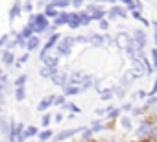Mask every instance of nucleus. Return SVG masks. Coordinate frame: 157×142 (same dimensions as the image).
I'll return each mask as SVG.
<instances>
[{"instance_id":"f257e3e1","label":"nucleus","mask_w":157,"mask_h":142,"mask_svg":"<svg viewBox=\"0 0 157 142\" xmlns=\"http://www.w3.org/2000/svg\"><path fill=\"white\" fill-rule=\"evenodd\" d=\"M48 21H50V19H48L44 13L30 15V19H28V26H32V28H33L35 35H41V33H44V32L48 30V26H50V22H48Z\"/></svg>"},{"instance_id":"f03ea898","label":"nucleus","mask_w":157,"mask_h":142,"mask_svg":"<svg viewBox=\"0 0 157 142\" xmlns=\"http://www.w3.org/2000/svg\"><path fill=\"white\" fill-rule=\"evenodd\" d=\"M83 11H85V13H87V15H89V17H91L93 21H98V22H100L102 19H105V15H107V11H105V9H104L102 6H98V4H94V2H91V4H87Z\"/></svg>"},{"instance_id":"7ed1b4c3","label":"nucleus","mask_w":157,"mask_h":142,"mask_svg":"<svg viewBox=\"0 0 157 142\" xmlns=\"http://www.w3.org/2000/svg\"><path fill=\"white\" fill-rule=\"evenodd\" d=\"M74 43H76V39H74V37H63V39L57 43V46H56L57 55H61V57L70 55V48H72V44H74Z\"/></svg>"},{"instance_id":"20e7f679","label":"nucleus","mask_w":157,"mask_h":142,"mask_svg":"<svg viewBox=\"0 0 157 142\" xmlns=\"http://www.w3.org/2000/svg\"><path fill=\"white\" fill-rule=\"evenodd\" d=\"M105 17H107V21H115V19H118V17H120V19H126V17H128V9H126V8H120V6H113V8L107 11Z\"/></svg>"},{"instance_id":"39448f33","label":"nucleus","mask_w":157,"mask_h":142,"mask_svg":"<svg viewBox=\"0 0 157 142\" xmlns=\"http://www.w3.org/2000/svg\"><path fill=\"white\" fill-rule=\"evenodd\" d=\"M50 80H52V83L57 85V87H65V85H68V83H67V81H68V76H67V72H63V70H57V72H56Z\"/></svg>"},{"instance_id":"423d86ee","label":"nucleus","mask_w":157,"mask_h":142,"mask_svg":"<svg viewBox=\"0 0 157 142\" xmlns=\"http://www.w3.org/2000/svg\"><path fill=\"white\" fill-rule=\"evenodd\" d=\"M151 131H153V125L150 122H142L140 127L137 129V136L139 138H150L151 136Z\"/></svg>"},{"instance_id":"0eeeda50","label":"nucleus","mask_w":157,"mask_h":142,"mask_svg":"<svg viewBox=\"0 0 157 142\" xmlns=\"http://www.w3.org/2000/svg\"><path fill=\"white\" fill-rule=\"evenodd\" d=\"M133 43L137 44L139 50H142L144 44H146V33H144L142 30H135V32H133Z\"/></svg>"},{"instance_id":"6e6552de","label":"nucleus","mask_w":157,"mask_h":142,"mask_svg":"<svg viewBox=\"0 0 157 142\" xmlns=\"http://www.w3.org/2000/svg\"><path fill=\"white\" fill-rule=\"evenodd\" d=\"M68 28H72V30H78L82 26V19H80V13H76V11H72V13H68Z\"/></svg>"},{"instance_id":"1a4fd4ad","label":"nucleus","mask_w":157,"mask_h":142,"mask_svg":"<svg viewBox=\"0 0 157 142\" xmlns=\"http://www.w3.org/2000/svg\"><path fill=\"white\" fill-rule=\"evenodd\" d=\"M83 78H85V74H83V72H72V74L68 76V85L82 87V83H83Z\"/></svg>"},{"instance_id":"9d476101","label":"nucleus","mask_w":157,"mask_h":142,"mask_svg":"<svg viewBox=\"0 0 157 142\" xmlns=\"http://www.w3.org/2000/svg\"><path fill=\"white\" fill-rule=\"evenodd\" d=\"M41 46V37L39 35H33V37H30L28 41H26V50L28 52H33V50H37Z\"/></svg>"},{"instance_id":"9b49d317","label":"nucleus","mask_w":157,"mask_h":142,"mask_svg":"<svg viewBox=\"0 0 157 142\" xmlns=\"http://www.w3.org/2000/svg\"><path fill=\"white\" fill-rule=\"evenodd\" d=\"M78 131H82V129H65V131H61L59 135H56V142H61V140H67V138H70V136H74Z\"/></svg>"},{"instance_id":"f8f14e48","label":"nucleus","mask_w":157,"mask_h":142,"mask_svg":"<svg viewBox=\"0 0 157 142\" xmlns=\"http://www.w3.org/2000/svg\"><path fill=\"white\" fill-rule=\"evenodd\" d=\"M21 13H22V4H21L19 0H17V2L13 4V8L10 9V21H15V19H17Z\"/></svg>"},{"instance_id":"ddd939ff","label":"nucleus","mask_w":157,"mask_h":142,"mask_svg":"<svg viewBox=\"0 0 157 142\" xmlns=\"http://www.w3.org/2000/svg\"><path fill=\"white\" fill-rule=\"evenodd\" d=\"M43 13H44V15H46L48 19H56V17L59 15V11H57V8H56L54 4H50V2H48V4L44 6V11H43Z\"/></svg>"},{"instance_id":"4468645a","label":"nucleus","mask_w":157,"mask_h":142,"mask_svg":"<svg viewBox=\"0 0 157 142\" xmlns=\"http://www.w3.org/2000/svg\"><path fill=\"white\" fill-rule=\"evenodd\" d=\"M68 22V11H61L56 19H54V26L57 28V26H63V24H67Z\"/></svg>"},{"instance_id":"2eb2a0df","label":"nucleus","mask_w":157,"mask_h":142,"mask_svg":"<svg viewBox=\"0 0 157 142\" xmlns=\"http://www.w3.org/2000/svg\"><path fill=\"white\" fill-rule=\"evenodd\" d=\"M54 98H56V94H54V96H48V98H44V100H41L39 105H37V111H46L50 105H54Z\"/></svg>"},{"instance_id":"dca6fc26","label":"nucleus","mask_w":157,"mask_h":142,"mask_svg":"<svg viewBox=\"0 0 157 142\" xmlns=\"http://www.w3.org/2000/svg\"><path fill=\"white\" fill-rule=\"evenodd\" d=\"M89 37H91V44H93V46H102V44L105 43V35L93 33V35H89Z\"/></svg>"},{"instance_id":"f3484780","label":"nucleus","mask_w":157,"mask_h":142,"mask_svg":"<svg viewBox=\"0 0 157 142\" xmlns=\"http://www.w3.org/2000/svg\"><path fill=\"white\" fill-rule=\"evenodd\" d=\"M13 61H15V55H13V52H11V50H4V52H2V63H4L6 66H10Z\"/></svg>"},{"instance_id":"a211bd4d","label":"nucleus","mask_w":157,"mask_h":142,"mask_svg":"<svg viewBox=\"0 0 157 142\" xmlns=\"http://www.w3.org/2000/svg\"><path fill=\"white\" fill-rule=\"evenodd\" d=\"M94 83H96V78H93V76H85L83 78V83H82V91H89L91 87H94Z\"/></svg>"},{"instance_id":"6ab92c4d","label":"nucleus","mask_w":157,"mask_h":142,"mask_svg":"<svg viewBox=\"0 0 157 142\" xmlns=\"http://www.w3.org/2000/svg\"><path fill=\"white\" fill-rule=\"evenodd\" d=\"M56 72H57V68H56V66H46V65H44V66L41 68V72H39V74H41L43 78H52Z\"/></svg>"},{"instance_id":"aec40b11","label":"nucleus","mask_w":157,"mask_h":142,"mask_svg":"<svg viewBox=\"0 0 157 142\" xmlns=\"http://www.w3.org/2000/svg\"><path fill=\"white\" fill-rule=\"evenodd\" d=\"M19 35H21L22 39H26V41H28L30 37H33V35H35V32H33V28H32V26H28V24H26V26L19 32Z\"/></svg>"},{"instance_id":"412c9836","label":"nucleus","mask_w":157,"mask_h":142,"mask_svg":"<svg viewBox=\"0 0 157 142\" xmlns=\"http://www.w3.org/2000/svg\"><path fill=\"white\" fill-rule=\"evenodd\" d=\"M129 43H131V37H128L126 33H120V35L117 37V44H118V46H122V48H126Z\"/></svg>"},{"instance_id":"4be33fe9","label":"nucleus","mask_w":157,"mask_h":142,"mask_svg":"<svg viewBox=\"0 0 157 142\" xmlns=\"http://www.w3.org/2000/svg\"><path fill=\"white\" fill-rule=\"evenodd\" d=\"M63 91H65V96H74V94H78V92H82L80 87H74V85H65Z\"/></svg>"},{"instance_id":"5701e85b","label":"nucleus","mask_w":157,"mask_h":142,"mask_svg":"<svg viewBox=\"0 0 157 142\" xmlns=\"http://www.w3.org/2000/svg\"><path fill=\"white\" fill-rule=\"evenodd\" d=\"M43 63H44L46 66H56V68H57V63H59V61H57L56 55H46V57L43 59Z\"/></svg>"},{"instance_id":"b1692460","label":"nucleus","mask_w":157,"mask_h":142,"mask_svg":"<svg viewBox=\"0 0 157 142\" xmlns=\"http://www.w3.org/2000/svg\"><path fill=\"white\" fill-rule=\"evenodd\" d=\"M24 98H26V89L24 87H17L15 89V100L17 102H22Z\"/></svg>"},{"instance_id":"393cba45","label":"nucleus","mask_w":157,"mask_h":142,"mask_svg":"<svg viewBox=\"0 0 157 142\" xmlns=\"http://www.w3.org/2000/svg\"><path fill=\"white\" fill-rule=\"evenodd\" d=\"M67 111H72V114H78V113H82L80 111V107H78L76 103H72V102H65V105H63Z\"/></svg>"},{"instance_id":"a878e982","label":"nucleus","mask_w":157,"mask_h":142,"mask_svg":"<svg viewBox=\"0 0 157 142\" xmlns=\"http://www.w3.org/2000/svg\"><path fill=\"white\" fill-rule=\"evenodd\" d=\"M78 13H80V19H82V26H87V24L93 22V19H91L85 11H78Z\"/></svg>"},{"instance_id":"bb28decb","label":"nucleus","mask_w":157,"mask_h":142,"mask_svg":"<svg viewBox=\"0 0 157 142\" xmlns=\"http://www.w3.org/2000/svg\"><path fill=\"white\" fill-rule=\"evenodd\" d=\"M89 129H91L93 133H98V131H102V129H104V124H102L100 120H94V122L91 124V127H89Z\"/></svg>"},{"instance_id":"cd10ccee","label":"nucleus","mask_w":157,"mask_h":142,"mask_svg":"<svg viewBox=\"0 0 157 142\" xmlns=\"http://www.w3.org/2000/svg\"><path fill=\"white\" fill-rule=\"evenodd\" d=\"M37 131H39V129H37L35 125H30V127H26V129H24V136H26V138H30V136L37 135Z\"/></svg>"},{"instance_id":"c85d7f7f","label":"nucleus","mask_w":157,"mask_h":142,"mask_svg":"<svg viewBox=\"0 0 157 142\" xmlns=\"http://www.w3.org/2000/svg\"><path fill=\"white\" fill-rule=\"evenodd\" d=\"M52 136H54V133H52L50 129H44V131L39 133V140H41V142H43V140H48V138H52Z\"/></svg>"},{"instance_id":"c756f323","label":"nucleus","mask_w":157,"mask_h":142,"mask_svg":"<svg viewBox=\"0 0 157 142\" xmlns=\"http://www.w3.org/2000/svg\"><path fill=\"white\" fill-rule=\"evenodd\" d=\"M26 81H28V76H26V74H22V76H19V78H17L15 87H24V85H26Z\"/></svg>"},{"instance_id":"7c9ffc66","label":"nucleus","mask_w":157,"mask_h":142,"mask_svg":"<svg viewBox=\"0 0 157 142\" xmlns=\"http://www.w3.org/2000/svg\"><path fill=\"white\" fill-rule=\"evenodd\" d=\"M118 113H120V109H118V107H109V109H107V116H109L111 120H113V118H117V116H118Z\"/></svg>"},{"instance_id":"2f4dec72","label":"nucleus","mask_w":157,"mask_h":142,"mask_svg":"<svg viewBox=\"0 0 157 142\" xmlns=\"http://www.w3.org/2000/svg\"><path fill=\"white\" fill-rule=\"evenodd\" d=\"M120 124H122V127H124V129H128V131L131 129V118L122 116V118H120Z\"/></svg>"},{"instance_id":"473e14b6","label":"nucleus","mask_w":157,"mask_h":142,"mask_svg":"<svg viewBox=\"0 0 157 142\" xmlns=\"http://www.w3.org/2000/svg\"><path fill=\"white\" fill-rule=\"evenodd\" d=\"M122 2L126 4V9H129V11H135V9H137V6H135V0H122Z\"/></svg>"},{"instance_id":"72a5a7b5","label":"nucleus","mask_w":157,"mask_h":142,"mask_svg":"<svg viewBox=\"0 0 157 142\" xmlns=\"http://www.w3.org/2000/svg\"><path fill=\"white\" fill-rule=\"evenodd\" d=\"M56 8H68L70 6V0H57V2H54Z\"/></svg>"},{"instance_id":"f704fd0d","label":"nucleus","mask_w":157,"mask_h":142,"mask_svg":"<svg viewBox=\"0 0 157 142\" xmlns=\"http://www.w3.org/2000/svg\"><path fill=\"white\" fill-rule=\"evenodd\" d=\"M50 122H52V116L46 113V114H43V120H41V124H43V127H48L50 125Z\"/></svg>"},{"instance_id":"c9c22d12","label":"nucleus","mask_w":157,"mask_h":142,"mask_svg":"<svg viewBox=\"0 0 157 142\" xmlns=\"http://www.w3.org/2000/svg\"><path fill=\"white\" fill-rule=\"evenodd\" d=\"M100 98H102V100H111V98H113V89H107V91H104Z\"/></svg>"},{"instance_id":"e433bc0d","label":"nucleus","mask_w":157,"mask_h":142,"mask_svg":"<svg viewBox=\"0 0 157 142\" xmlns=\"http://www.w3.org/2000/svg\"><path fill=\"white\" fill-rule=\"evenodd\" d=\"M54 105H65V96H63V94L56 96V98H54Z\"/></svg>"},{"instance_id":"4c0bfd02","label":"nucleus","mask_w":157,"mask_h":142,"mask_svg":"<svg viewBox=\"0 0 157 142\" xmlns=\"http://www.w3.org/2000/svg\"><path fill=\"white\" fill-rule=\"evenodd\" d=\"M82 135H83V140H91V136H93V131L91 129H82Z\"/></svg>"},{"instance_id":"58836bf2","label":"nucleus","mask_w":157,"mask_h":142,"mask_svg":"<svg viewBox=\"0 0 157 142\" xmlns=\"http://www.w3.org/2000/svg\"><path fill=\"white\" fill-rule=\"evenodd\" d=\"M107 28H109V21H107V19H102V21H100V30L105 32Z\"/></svg>"},{"instance_id":"ea45409f","label":"nucleus","mask_w":157,"mask_h":142,"mask_svg":"<svg viewBox=\"0 0 157 142\" xmlns=\"http://www.w3.org/2000/svg\"><path fill=\"white\" fill-rule=\"evenodd\" d=\"M8 43H10V35H2V37H0V48L6 46Z\"/></svg>"},{"instance_id":"a19ab883","label":"nucleus","mask_w":157,"mask_h":142,"mask_svg":"<svg viewBox=\"0 0 157 142\" xmlns=\"http://www.w3.org/2000/svg\"><path fill=\"white\" fill-rule=\"evenodd\" d=\"M83 2H85V0H70V4H72L74 8H82Z\"/></svg>"},{"instance_id":"79ce46f5","label":"nucleus","mask_w":157,"mask_h":142,"mask_svg":"<svg viewBox=\"0 0 157 142\" xmlns=\"http://www.w3.org/2000/svg\"><path fill=\"white\" fill-rule=\"evenodd\" d=\"M32 9H33V6H32V2H24V4H22V11H28V13H30Z\"/></svg>"},{"instance_id":"37998d69","label":"nucleus","mask_w":157,"mask_h":142,"mask_svg":"<svg viewBox=\"0 0 157 142\" xmlns=\"http://www.w3.org/2000/svg\"><path fill=\"white\" fill-rule=\"evenodd\" d=\"M28 59H30V54H22V55L17 59V63H21V65H22V63H26Z\"/></svg>"},{"instance_id":"c03bdc74","label":"nucleus","mask_w":157,"mask_h":142,"mask_svg":"<svg viewBox=\"0 0 157 142\" xmlns=\"http://www.w3.org/2000/svg\"><path fill=\"white\" fill-rule=\"evenodd\" d=\"M137 98L144 100V98H148V92H146V91H139V92H137Z\"/></svg>"},{"instance_id":"a18cd8bd","label":"nucleus","mask_w":157,"mask_h":142,"mask_svg":"<svg viewBox=\"0 0 157 142\" xmlns=\"http://www.w3.org/2000/svg\"><path fill=\"white\" fill-rule=\"evenodd\" d=\"M131 15H133V19H137V21H140V19H142L140 11H137V9H135V11H131Z\"/></svg>"},{"instance_id":"49530a36","label":"nucleus","mask_w":157,"mask_h":142,"mask_svg":"<svg viewBox=\"0 0 157 142\" xmlns=\"http://www.w3.org/2000/svg\"><path fill=\"white\" fill-rule=\"evenodd\" d=\"M94 113H96V116H104V114H107V109H96Z\"/></svg>"},{"instance_id":"de8ad7c7","label":"nucleus","mask_w":157,"mask_h":142,"mask_svg":"<svg viewBox=\"0 0 157 142\" xmlns=\"http://www.w3.org/2000/svg\"><path fill=\"white\" fill-rule=\"evenodd\" d=\"M153 103H157V96H155V94H153V96H151V98L148 100V103H146V105L150 107V105H153Z\"/></svg>"},{"instance_id":"09e8293b","label":"nucleus","mask_w":157,"mask_h":142,"mask_svg":"<svg viewBox=\"0 0 157 142\" xmlns=\"http://www.w3.org/2000/svg\"><path fill=\"white\" fill-rule=\"evenodd\" d=\"M151 24H153V32H155V37H153V39H155V48H157V21L151 22Z\"/></svg>"},{"instance_id":"8fccbe9b","label":"nucleus","mask_w":157,"mask_h":142,"mask_svg":"<svg viewBox=\"0 0 157 142\" xmlns=\"http://www.w3.org/2000/svg\"><path fill=\"white\" fill-rule=\"evenodd\" d=\"M131 109H133V105H131V103H126V105H124L120 111H131Z\"/></svg>"},{"instance_id":"3c124183","label":"nucleus","mask_w":157,"mask_h":142,"mask_svg":"<svg viewBox=\"0 0 157 142\" xmlns=\"http://www.w3.org/2000/svg\"><path fill=\"white\" fill-rule=\"evenodd\" d=\"M54 120H56V122H61V120H63V114H61V113H57V114L54 116Z\"/></svg>"},{"instance_id":"603ef678","label":"nucleus","mask_w":157,"mask_h":142,"mask_svg":"<svg viewBox=\"0 0 157 142\" xmlns=\"http://www.w3.org/2000/svg\"><path fill=\"white\" fill-rule=\"evenodd\" d=\"M140 22H142V24H144V26H150V22H148V21H146V19H144V17H142V19H140Z\"/></svg>"},{"instance_id":"864d4df0","label":"nucleus","mask_w":157,"mask_h":142,"mask_svg":"<svg viewBox=\"0 0 157 142\" xmlns=\"http://www.w3.org/2000/svg\"><path fill=\"white\" fill-rule=\"evenodd\" d=\"M4 76V72H2V66H0V78H2Z\"/></svg>"},{"instance_id":"5fc2aeb1","label":"nucleus","mask_w":157,"mask_h":142,"mask_svg":"<svg viewBox=\"0 0 157 142\" xmlns=\"http://www.w3.org/2000/svg\"><path fill=\"white\" fill-rule=\"evenodd\" d=\"M48 2H50V4H54V2H57V0H48Z\"/></svg>"},{"instance_id":"6e6d98bb","label":"nucleus","mask_w":157,"mask_h":142,"mask_svg":"<svg viewBox=\"0 0 157 142\" xmlns=\"http://www.w3.org/2000/svg\"><path fill=\"white\" fill-rule=\"evenodd\" d=\"M109 2H113V4H115V2H118V0H109Z\"/></svg>"},{"instance_id":"4d7b16f0","label":"nucleus","mask_w":157,"mask_h":142,"mask_svg":"<svg viewBox=\"0 0 157 142\" xmlns=\"http://www.w3.org/2000/svg\"><path fill=\"white\" fill-rule=\"evenodd\" d=\"M39 142H41V140H39Z\"/></svg>"},{"instance_id":"13d9d810","label":"nucleus","mask_w":157,"mask_h":142,"mask_svg":"<svg viewBox=\"0 0 157 142\" xmlns=\"http://www.w3.org/2000/svg\"><path fill=\"white\" fill-rule=\"evenodd\" d=\"M155 83H157V81H155Z\"/></svg>"}]
</instances>
